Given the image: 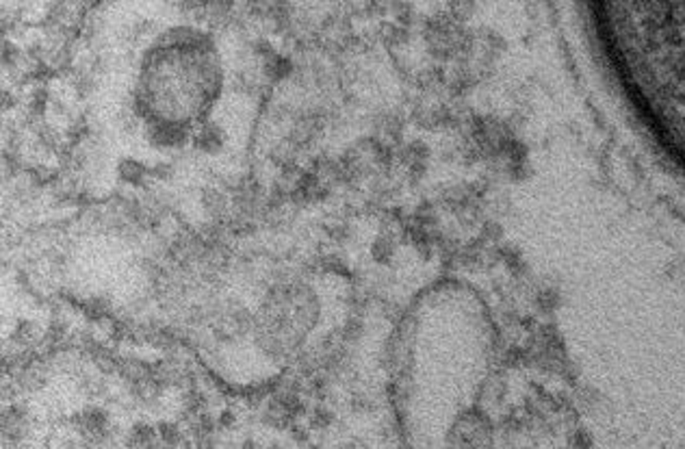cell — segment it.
I'll use <instances>...</instances> for the list:
<instances>
[{"mask_svg": "<svg viewBox=\"0 0 685 449\" xmlns=\"http://www.w3.org/2000/svg\"><path fill=\"white\" fill-rule=\"evenodd\" d=\"M224 146V135L222 130H219L217 126L209 124V126H204L200 133H198V137H196V148L202 150V152H219Z\"/></svg>", "mask_w": 685, "mask_h": 449, "instance_id": "1", "label": "cell"}, {"mask_svg": "<svg viewBox=\"0 0 685 449\" xmlns=\"http://www.w3.org/2000/svg\"><path fill=\"white\" fill-rule=\"evenodd\" d=\"M80 428L87 434V437H102L106 430V417L102 411H87L80 415Z\"/></svg>", "mask_w": 685, "mask_h": 449, "instance_id": "2", "label": "cell"}, {"mask_svg": "<svg viewBox=\"0 0 685 449\" xmlns=\"http://www.w3.org/2000/svg\"><path fill=\"white\" fill-rule=\"evenodd\" d=\"M152 141L159 146H178L185 141V130L174 124H159L152 128Z\"/></svg>", "mask_w": 685, "mask_h": 449, "instance_id": "3", "label": "cell"}, {"mask_svg": "<svg viewBox=\"0 0 685 449\" xmlns=\"http://www.w3.org/2000/svg\"><path fill=\"white\" fill-rule=\"evenodd\" d=\"M119 179L128 183V185H139L143 181V176H146V168L141 165V163H137V161H124L119 165Z\"/></svg>", "mask_w": 685, "mask_h": 449, "instance_id": "4", "label": "cell"}, {"mask_svg": "<svg viewBox=\"0 0 685 449\" xmlns=\"http://www.w3.org/2000/svg\"><path fill=\"white\" fill-rule=\"evenodd\" d=\"M152 430L146 428V426H139V428H135V432L130 434V445H152Z\"/></svg>", "mask_w": 685, "mask_h": 449, "instance_id": "5", "label": "cell"}]
</instances>
